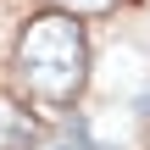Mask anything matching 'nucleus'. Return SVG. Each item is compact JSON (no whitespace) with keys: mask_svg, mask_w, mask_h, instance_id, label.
<instances>
[{"mask_svg":"<svg viewBox=\"0 0 150 150\" xmlns=\"http://www.w3.org/2000/svg\"><path fill=\"white\" fill-rule=\"evenodd\" d=\"M17 72L39 100H72L89 72L83 22H72L67 11H39L17 39Z\"/></svg>","mask_w":150,"mask_h":150,"instance_id":"nucleus-1","label":"nucleus"},{"mask_svg":"<svg viewBox=\"0 0 150 150\" xmlns=\"http://www.w3.org/2000/svg\"><path fill=\"white\" fill-rule=\"evenodd\" d=\"M28 145H33V117L0 95V150H28Z\"/></svg>","mask_w":150,"mask_h":150,"instance_id":"nucleus-2","label":"nucleus"},{"mask_svg":"<svg viewBox=\"0 0 150 150\" xmlns=\"http://www.w3.org/2000/svg\"><path fill=\"white\" fill-rule=\"evenodd\" d=\"M67 6V17H78V11H106V6H117V0H61Z\"/></svg>","mask_w":150,"mask_h":150,"instance_id":"nucleus-3","label":"nucleus"}]
</instances>
